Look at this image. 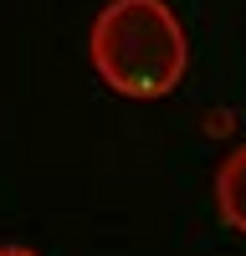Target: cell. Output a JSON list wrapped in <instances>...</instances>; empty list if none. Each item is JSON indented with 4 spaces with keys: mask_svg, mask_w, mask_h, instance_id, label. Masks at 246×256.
Masks as SVG:
<instances>
[{
    "mask_svg": "<svg viewBox=\"0 0 246 256\" xmlns=\"http://www.w3.org/2000/svg\"><path fill=\"white\" fill-rule=\"evenodd\" d=\"M88 56L102 88H113L118 98L159 102L184 82L190 36L164 0H108L92 16Z\"/></svg>",
    "mask_w": 246,
    "mask_h": 256,
    "instance_id": "obj_1",
    "label": "cell"
},
{
    "mask_svg": "<svg viewBox=\"0 0 246 256\" xmlns=\"http://www.w3.org/2000/svg\"><path fill=\"white\" fill-rule=\"evenodd\" d=\"M216 210H220V220L236 230V236H246V144H236L231 154H226L216 164Z\"/></svg>",
    "mask_w": 246,
    "mask_h": 256,
    "instance_id": "obj_2",
    "label": "cell"
},
{
    "mask_svg": "<svg viewBox=\"0 0 246 256\" xmlns=\"http://www.w3.org/2000/svg\"><path fill=\"white\" fill-rule=\"evenodd\" d=\"M231 123H236L231 113H226V108H216V118L205 123V134H216V138H220V134H231Z\"/></svg>",
    "mask_w": 246,
    "mask_h": 256,
    "instance_id": "obj_3",
    "label": "cell"
},
{
    "mask_svg": "<svg viewBox=\"0 0 246 256\" xmlns=\"http://www.w3.org/2000/svg\"><path fill=\"white\" fill-rule=\"evenodd\" d=\"M0 256H36V251H31V246H16V241H10V246H0Z\"/></svg>",
    "mask_w": 246,
    "mask_h": 256,
    "instance_id": "obj_4",
    "label": "cell"
}]
</instances>
